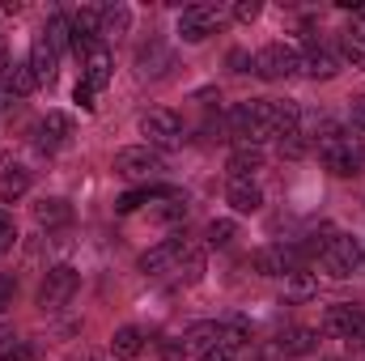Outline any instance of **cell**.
I'll list each match as a JSON object with an SVG mask.
<instances>
[{"label": "cell", "mask_w": 365, "mask_h": 361, "mask_svg": "<svg viewBox=\"0 0 365 361\" xmlns=\"http://www.w3.org/2000/svg\"><path fill=\"white\" fill-rule=\"evenodd\" d=\"M302 123V106L297 102H272V98H251L238 102L230 111V132L238 141V149H259L268 141H280L284 132H293Z\"/></svg>", "instance_id": "6da1fadb"}, {"label": "cell", "mask_w": 365, "mask_h": 361, "mask_svg": "<svg viewBox=\"0 0 365 361\" xmlns=\"http://www.w3.org/2000/svg\"><path fill=\"white\" fill-rule=\"evenodd\" d=\"M302 251H306V260H314L319 268L327 272V276H336V280H349V276H357V272L365 268L361 243H357L353 234H340V230L310 234V238L302 243Z\"/></svg>", "instance_id": "7a4b0ae2"}, {"label": "cell", "mask_w": 365, "mask_h": 361, "mask_svg": "<svg viewBox=\"0 0 365 361\" xmlns=\"http://www.w3.org/2000/svg\"><path fill=\"white\" fill-rule=\"evenodd\" d=\"M314 153H319V162H323L336 179H357V175H365V141L340 132V128H336L331 136H323V141L314 145Z\"/></svg>", "instance_id": "3957f363"}, {"label": "cell", "mask_w": 365, "mask_h": 361, "mask_svg": "<svg viewBox=\"0 0 365 361\" xmlns=\"http://www.w3.org/2000/svg\"><path fill=\"white\" fill-rule=\"evenodd\" d=\"M319 349V332L314 327H284L268 340H255L247 345V361H293V357H306Z\"/></svg>", "instance_id": "277c9868"}, {"label": "cell", "mask_w": 365, "mask_h": 361, "mask_svg": "<svg viewBox=\"0 0 365 361\" xmlns=\"http://www.w3.org/2000/svg\"><path fill=\"white\" fill-rule=\"evenodd\" d=\"M140 136H145V145L149 149H182V141H187V128H182V119L175 111H166V106H153V111H145L140 115Z\"/></svg>", "instance_id": "5b68a950"}, {"label": "cell", "mask_w": 365, "mask_h": 361, "mask_svg": "<svg viewBox=\"0 0 365 361\" xmlns=\"http://www.w3.org/2000/svg\"><path fill=\"white\" fill-rule=\"evenodd\" d=\"M306 264H310L306 251L293 247V243H272V247H259L251 255V268L259 272V276H272V280H289V276H297Z\"/></svg>", "instance_id": "8992f818"}, {"label": "cell", "mask_w": 365, "mask_h": 361, "mask_svg": "<svg viewBox=\"0 0 365 361\" xmlns=\"http://www.w3.org/2000/svg\"><path fill=\"white\" fill-rule=\"evenodd\" d=\"M77 268H68V264H56V268H47L43 276V285H38V310L43 315H56V310H64L68 302H73V293H77Z\"/></svg>", "instance_id": "52a82bcc"}, {"label": "cell", "mask_w": 365, "mask_h": 361, "mask_svg": "<svg viewBox=\"0 0 365 361\" xmlns=\"http://www.w3.org/2000/svg\"><path fill=\"white\" fill-rule=\"evenodd\" d=\"M255 73L264 81H289L302 73V51L289 47V43H268L259 56H255Z\"/></svg>", "instance_id": "ba28073f"}, {"label": "cell", "mask_w": 365, "mask_h": 361, "mask_svg": "<svg viewBox=\"0 0 365 361\" xmlns=\"http://www.w3.org/2000/svg\"><path fill=\"white\" fill-rule=\"evenodd\" d=\"M187 251H191V243H187L182 234H170V238H162L158 247H149V251L136 260V268L145 272V276H166V272H179V264L187 260Z\"/></svg>", "instance_id": "9c48e42d"}, {"label": "cell", "mask_w": 365, "mask_h": 361, "mask_svg": "<svg viewBox=\"0 0 365 361\" xmlns=\"http://www.w3.org/2000/svg\"><path fill=\"white\" fill-rule=\"evenodd\" d=\"M166 171V162H162V153L158 149H149V145H128V149H119L115 153V175H123V179H158Z\"/></svg>", "instance_id": "30bf717a"}, {"label": "cell", "mask_w": 365, "mask_h": 361, "mask_svg": "<svg viewBox=\"0 0 365 361\" xmlns=\"http://www.w3.org/2000/svg\"><path fill=\"white\" fill-rule=\"evenodd\" d=\"M323 332L336 336V340H349V345H365V310L361 306H327L323 310Z\"/></svg>", "instance_id": "8fae6325"}, {"label": "cell", "mask_w": 365, "mask_h": 361, "mask_svg": "<svg viewBox=\"0 0 365 361\" xmlns=\"http://www.w3.org/2000/svg\"><path fill=\"white\" fill-rule=\"evenodd\" d=\"M221 21H225V9H217V4H191V9L179 13V39L182 43H204L208 34L221 30Z\"/></svg>", "instance_id": "7c38bea8"}, {"label": "cell", "mask_w": 365, "mask_h": 361, "mask_svg": "<svg viewBox=\"0 0 365 361\" xmlns=\"http://www.w3.org/2000/svg\"><path fill=\"white\" fill-rule=\"evenodd\" d=\"M302 73H306L310 81H331V77L340 73V51H331V47H323V43H306V51H302Z\"/></svg>", "instance_id": "4fadbf2b"}, {"label": "cell", "mask_w": 365, "mask_h": 361, "mask_svg": "<svg viewBox=\"0 0 365 361\" xmlns=\"http://www.w3.org/2000/svg\"><path fill=\"white\" fill-rule=\"evenodd\" d=\"M225 204H230L238 217H251V213H259L264 191H259V183L255 179H230L225 183Z\"/></svg>", "instance_id": "5bb4252c"}, {"label": "cell", "mask_w": 365, "mask_h": 361, "mask_svg": "<svg viewBox=\"0 0 365 361\" xmlns=\"http://www.w3.org/2000/svg\"><path fill=\"white\" fill-rule=\"evenodd\" d=\"M68 132H73V123H68V115H60V111H51L38 128H34V149L38 153H56L64 141H68Z\"/></svg>", "instance_id": "9a60e30c"}, {"label": "cell", "mask_w": 365, "mask_h": 361, "mask_svg": "<svg viewBox=\"0 0 365 361\" xmlns=\"http://www.w3.org/2000/svg\"><path fill=\"white\" fill-rule=\"evenodd\" d=\"M136 68H140V77H166L170 68H175V56H170V47H162V43H145L140 51H136Z\"/></svg>", "instance_id": "2e32d148"}, {"label": "cell", "mask_w": 365, "mask_h": 361, "mask_svg": "<svg viewBox=\"0 0 365 361\" xmlns=\"http://www.w3.org/2000/svg\"><path fill=\"white\" fill-rule=\"evenodd\" d=\"M56 60H60V51H56L47 39H34V47H30V68H34V81H38V86H47V81L56 77Z\"/></svg>", "instance_id": "e0dca14e"}, {"label": "cell", "mask_w": 365, "mask_h": 361, "mask_svg": "<svg viewBox=\"0 0 365 361\" xmlns=\"http://www.w3.org/2000/svg\"><path fill=\"white\" fill-rule=\"evenodd\" d=\"M34 221H38L43 230L68 225V221H73V204H68V200H60V195H51V200H38V204H34Z\"/></svg>", "instance_id": "ac0fdd59"}, {"label": "cell", "mask_w": 365, "mask_h": 361, "mask_svg": "<svg viewBox=\"0 0 365 361\" xmlns=\"http://www.w3.org/2000/svg\"><path fill=\"white\" fill-rule=\"evenodd\" d=\"M145 353V332L140 327H119L115 336H110V357L115 361H132Z\"/></svg>", "instance_id": "d6986e66"}, {"label": "cell", "mask_w": 365, "mask_h": 361, "mask_svg": "<svg viewBox=\"0 0 365 361\" xmlns=\"http://www.w3.org/2000/svg\"><path fill=\"white\" fill-rule=\"evenodd\" d=\"M30 191V171L26 166H4L0 171V204H17Z\"/></svg>", "instance_id": "ffe728a7"}, {"label": "cell", "mask_w": 365, "mask_h": 361, "mask_svg": "<svg viewBox=\"0 0 365 361\" xmlns=\"http://www.w3.org/2000/svg\"><path fill=\"white\" fill-rule=\"evenodd\" d=\"M264 171V153L259 149H234L230 153V179H255Z\"/></svg>", "instance_id": "44dd1931"}, {"label": "cell", "mask_w": 365, "mask_h": 361, "mask_svg": "<svg viewBox=\"0 0 365 361\" xmlns=\"http://www.w3.org/2000/svg\"><path fill=\"white\" fill-rule=\"evenodd\" d=\"M132 30V9L128 4H106L102 9V39H119Z\"/></svg>", "instance_id": "7402d4cb"}, {"label": "cell", "mask_w": 365, "mask_h": 361, "mask_svg": "<svg viewBox=\"0 0 365 361\" xmlns=\"http://www.w3.org/2000/svg\"><path fill=\"white\" fill-rule=\"evenodd\" d=\"M38 90V81H34V68H30V60H21V64H13V73H9V81H4V93L17 102V98H26V93Z\"/></svg>", "instance_id": "603a6c76"}, {"label": "cell", "mask_w": 365, "mask_h": 361, "mask_svg": "<svg viewBox=\"0 0 365 361\" xmlns=\"http://www.w3.org/2000/svg\"><path fill=\"white\" fill-rule=\"evenodd\" d=\"M81 81H86L93 93L106 90V81H110V60H106V51H93V56H86V73H81Z\"/></svg>", "instance_id": "cb8c5ba5"}, {"label": "cell", "mask_w": 365, "mask_h": 361, "mask_svg": "<svg viewBox=\"0 0 365 361\" xmlns=\"http://www.w3.org/2000/svg\"><path fill=\"white\" fill-rule=\"evenodd\" d=\"M162 195H170V187H136V191H123L119 195V204H115V213H136L140 204H149V200H162Z\"/></svg>", "instance_id": "d4e9b609"}, {"label": "cell", "mask_w": 365, "mask_h": 361, "mask_svg": "<svg viewBox=\"0 0 365 361\" xmlns=\"http://www.w3.org/2000/svg\"><path fill=\"white\" fill-rule=\"evenodd\" d=\"M43 39H47L56 51L73 47V26H68V13H51V21H47V30H43Z\"/></svg>", "instance_id": "484cf974"}, {"label": "cell", "mask_w": 365, "mask_h": 361, "mask_svg": "<svg viewBox=\"0 0 365 361\" xmlns=\"http://www.w3.org/2000/svg\"><path fill=\"white\" fill-rule=\"evenodd\" d=\"M200 272H204V251H187V260L179 264V272H175V285H195L200 280Z\"/></svg>", "instance_id": "4316f807"}, {"label": "cell", "mask_w": 365, "mask_h": 361, "mask_svg": "<svg viewBox=\"0 0 365 361\" xmlns=\"http://www.w3.org/2000/svg\"><path fill=\"white\" fill-rule=\"evenodd\" d=\"M0 361H38V349H34L30 340H21V336H17L9 349H0Z\"/></svg>", "instance_id": "83f0119b"}, {"label": "cell", "mask_w": 365, "mask_h": 361, "mask_svg": "<svg viewBox=\"0 0 365 361\" xmlns=\"http://www.w3.org/2000/svg\"><path fill=\"white\" fill-rule=\"evenodd\" d=\"M230 238H234V221H212V225H208V234H204V243H208V247H225Z\"/></svg>", "instance_id": "f1b7e54d"}, {"label": "cell", "mask_w": 365, "mask_h": 361, "mask_svg": "<svg viewBox=\"0 0 365 361\" xmlns=\"http://www.w3.org/2000/svg\"><path fill=\"white\" fill-rule=\"evenodd\" d=\"M200 361H247V349H238V345H221V349L204 353Z\"/></svg>", "instance_id": "f546056e"}, {"label": "cell", "mask_w": 365, "mask_h": 361, "mask_svg": "<svg viewBox=\"0 0 365 361\" xmlns=\"http://www.w3.org/2000/svg\"><path fill=\"white\" fill-rule=\"evenodd\" d=\"M259 13H264L259 0H242V4H234V17H238V21H255Z\"/></svg>", "instance_id": "4dcf8cb0"}, {"label": "cell", "mask_w": 365, "mask_h": 361, "mask_svg": "<svg viewBox=\"0 0 365 361\" xmlns=\"http://www.w3.org/2000/svg\"><path fill=\"white\" fill-rule=\"evenodd\" d=\"M289 280H293V285H289L293 298H310V293H314V280H310L306 272H297V276H289Z\"/></svg>", "instance_id": "1f68e13d"}, {"label": "cell", "mask_w": 365, "mask_h": 361, "mask_svg": "<svg viewBox=\"0 0 365 361\" xmlns=\"http://www.w3.org/2000/svg\"><path fill=\"white\" fill-rule=\"evenodd\" d=\"M13 298H17V280L13 276H0V315L13 306Z\"/></svg>", "instance_id": "d6a6232c"}, {"label": "cell", "mask_w": 365, "mask_h": 361, "mask_svg": "<svg viewBox=\"0 0 365 361\" xmlns=\"http://www.w3.org/2000/svg\"><path fill=\"white\" fill-rule=\"evenodd\" d=\"M230 68H234V73H251V68H255V56H247V51H230Z\"/></svg>", "instance_id": "836d02e7"}, {"label": "cell", "mask_w": 365, "mask_h": 361, "mask_svg": "<svg viewBox=\"0 0 365 361\" xmlns=\"http://www.w3.org/2000/svg\"><path fill=\"white\" fill-rule=\"evenodd\" d=\"M93 98H98V93H93L90 86H86V81H77V102H81V106H86V111H93V106H98V102H93Z\"/></svg>", "instance_id": "e575fe53"}, {"label": "cell", "mask_w": 365, "mask_h": 361, "mask_svg": "<svg viewBox=\"0 0 365 361\" xmlns=\"http://www.w3.org/2000/svg\"><path fill=\"white\" fill-rule=\"evenodd\" d=\"M9 73H13V64H9V51L0 47V90H4V81H9Z\"/></svg>", "instance_id": "d590c367"}, {"label": "cell", "mask_w": 365, "mask_h": 361, "mask_svg": "<svg viewBox=\"0 0 365 361\" xmlns=\"http://www.w3.org/2000/svg\"><path fill=\"white\" fill-rule=\"evenodd\" d=\"M353 123L365 132V98H357V102H353Z\"/></svg>", "instance_id": "8d00e7d4"}, {"label": "cell", "mask_w": 365, "mask_h": 361, "mask_svg": "<svg viewBox=\"0 0 365 361\" xmlns=\"http://www.w3.org/2000/svg\"><path fill=\"white\" fill-rule=\"evenodd\" d=\"M357 13H361V17H365V4H361V9H357Z\"/></svg>", "instance_id": "74e56055"}]
</instances>
